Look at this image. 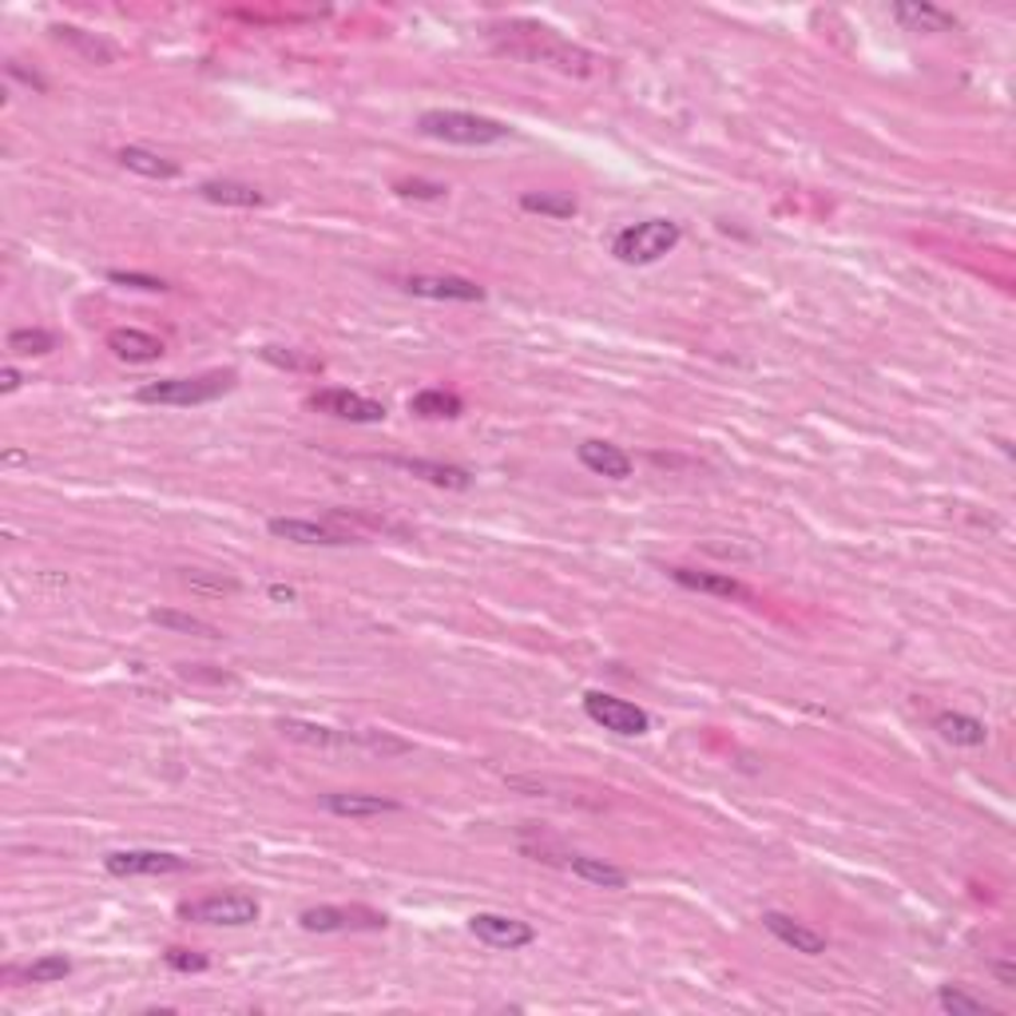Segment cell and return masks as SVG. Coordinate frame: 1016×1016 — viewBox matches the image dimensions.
<instances>
[{"label": "cell", "mask_w": 1016, "mask_h": 1016, "mask_svg": "<svg viewBox=\"0 0 1016 1016\" xmlns=\"http://www.w3.org/2000/svg\"><path fill=\"white\" fill-rule=\"evenodd\" d=\"M270 596H275V599H294V592L282 588V584H275V588H270Z\"/></svg>", "instance_id": "cell-38"}, {"label": "cell", "mask_w": 1016, "mask_h": 1016, "mask_svg": "<svg viewBox=\"0 0 1016 1016\" xmlns=\"http://www.w3.org/2000/svg\"><path fill=\"white\" fill-rule=\"evenodd\" d=\"M52 36L60 44H68V48H75V52L84 56L87 65H116V60H119V52L104 40V36L84 33V28H75V24H56Z\"/></svg>", "instance_id": "cell-20"}, {"label": "cell", "mask_w": 1016, "mask_h": 1016, "mask_svg": "<svg viewBox=\"0 0 1016 1016\" xmlns=\"http://www.w3.org/2000/svg\"><path fill=\"white\" fill-rule=\"evenodd\" d=\"M993 973H996V981L1005 984V989H1013V984H1016V969H1013V961H993Z\"/></svg>", "instance_id": "cell-36"}, {"label": "cell", "mask_w": 1016, "mask_h": 1016, "mask_svg": "<svg viewBox=\"0 0 1016 1016\" xmlns=\"http://www.w3.org/2000/svg\"><path fill=\"white\" fill-rule=\"evenodd\" d=\"M580 465L592 469L596 477H611V481L631 477V457L611 441H584L580 445Z\"/></svg>", "instance_id": "cell-18"}, {"label": "cell", "mask_w": 1016, "mask_h": 1016, "mask_svg": "<svg viewBox=\"0 0 1016 1016\" xmlns=\"http://www.w3.org/2000/svg\"><path fill=\"white\" fill-rule=\"evenodd\" d=\"M492 40H497L501 52L516 56V60L548 65V68H557V72H568V75H592L599 68V60L588 52V48H580V44L564 40L560 33H552V28L533 24V21L497 24V28H492Z\"/></svg>", "instance_id": "cell-1"}, {"label": "cell", "mask_w": 1016, "mask_h": 1016, "mask_svg": "<svg viewBox=\"0 0 1016 1016\" xmlns=\"http://www.w3.org/2000/svg\"><path fill=\"white\" fill-rule=\"evenodd\" d=\"M937 1005H942L945 1013H953V1016H989V1013H993V1005H989V1001H981V996H973V993H965V989H949V984H945L942 993H937Z\"/></svg>", "instance_id": "cell-30"}, {"label": "cell", "mask_w": 1016, "mask_h": 1016, "mask_svg": "<svg viewBox=\"0 0 1016 1016\" xmlns=\"http://www.w3.org/2000/svg\"><path fill=\"white\" fill-rule=\"evenodd\" d=\"M667 576L675 580V584H684V588L691 592H703V596H719V599H743V604H750L755 599V592L743 584V580L727 576V572H703V568H667Z\"/></svg>", "instance_id": "cell-13"}, {"label": "cell", "mask_w": 1016, "mask_h": 1016, "mask_svg": "<svg viewBox=\"0 0 1016 1016\" xmlns=\"http://www.w3.org/2000/svg\"><path fill=\"white\" fill-rule=\"evenodd\" d=\"M409 294L433 302H484V287L472 279H457V275H413L406 279Z\"/></svg>", "instance_id": "cell-15"}, {"label": "cell", "mask_w": 1016, "mask_h": 1016, "mask_svg": "<svg viewBox=\"0 0 1016 1016\" xmlns=\"http://www.w3.org/2000/svg\"><path fill=\"white\" fill-rule=\"evenodd\" d=\"M584 711H588L592 723H599L604 731H611V735H647L652 731V719H647V711L635 703H628V699H616L608 696V691H588L584 696Z\"/></svg>", "instance_id": "cell-8"}, {"label": "cell", "mask_w": 1016, "mask_h": 1016, "mask_svg": "<svg viewBox=\"0 0 1016 1016\" xmlns=\"http://www.w3.org/2000/svg\"><path fill=\"white\" fill-rule=\"evenodd\" d=\"M679 238H684V231L675 219H647V223L623 226L620 235L611 238V255L628 267H652L664 255H672Z\"/></svg>", "instance_id": "cell-4"}, {"label": "cell", "mask_w": 1016, "mask_h": 1016, "mask_svg": "<svg viewBox=\"0 0 1016 1016\" xmlns=\"http://www.w3.org/2000/svg\"><path fill=\"white\" fill-rule=\"evenodd\" d=\"M762 930L771 933V937H779L786 949L794 953H806V957H822L826 953V933L810 930V925H803V921H794L791 913H779V910H767L762 913Z\"/></svg>", "instance_id": "cell-14"}, {"label": "cell", "mask_w": 1016, "mask_h": 1016, "mask_svg": "<svg viewBox=\"0 0 1016 1016\" xmlns=\"http://www.w3.org/2000/svg\"><path fill=\"white\" fill-rule=\"evenodd\" d=\"M568 869H572L580 881H592V886H599V889H623V886H628V874H623L620 866L604 862V857L572 854V857H568Z\"/></svg>", "instance_id": "cell-25"}, {"label": "cell", "mask_w": 1016, "mask_h": 1016, "mask_svg": "<svg viewBox=\"0 0 1016 1016\" xmlns=\"http://www.w3.org/2000/svg\"><path fill=\"white\" fill-rule=\"evenodd\" d=\"M16 389H21V374H16V370L9 365V370L0 374V394H16Z\"/></svg>", "instance_id": "cell-37"}, {"label": "cell", "mask_w": 1016, "mask_h": 1016, "mask_svg": "<svg viewBox=\"0 0 1016 1016\" xmlns=\"http://www.w3.org/2000/svg\"><path fill=\"white\" fill-rule=\"evenodd\" d=\"M107 279L116 282V287H136V290H151V294H155V290H160V294H163V290H167V282H163V279H155V275H136V270H112V275H107Z\"/></svg>", "instance_id": "cell-34"}, {"label": "cell", "mask_w": 1016, "mask_h": 1016, "mask_svg": "<svg viewBox=\"0 0 1016 1016\" xmlns=\"http://www.w3.org/2000/svg\"><path fill=\"white\" fill-rule=\"evenodd\" d=\"M409 413H418L425 421H453L465 413V401L449 389H421L409 397Z\"/></svg>", "instance_id": "cell-23"}, {"label": "cell", "mask_w": 1016, "mask_h": 1016, "mask_svg": "<svg viewBox=\"0 0 1016 1016\" xmlns=\"http://www.w3.org/2000/svg\"><path fill=\"white\" fill-rule=\"evenodd\" d=\"M56 350V338L48 330H12L9 334V353L16 358H44Z\"/></svg>", "instance_id": "cell-31"}, {"label": "cell", "mask_w": 1016, "mask_h": 1016, "mask_svg": "<svg viewBox=\"0 0 1016 1016\" xmlns=\"http://www.w3.org/2000/svg\"><path fill=\"white\" fill-rule=\"evenodd\" d=\"M119 163H124L128 172L143 175V179H175V175H179V163L163 160V155H155V151H148V148H124L119 151Z\"/></svg>", "instance_id": "cell-26"}, {"label": "cell", "mask_w": 1016, "mask_h": 1016, "mask_svg": "<svg viewBox=\"0 0 1016 1016\" xmlns=\"http://www.w3.org/2000/svg\"><path fill=\"white\" fill-rule=\"evenodd\" d=\"M199 195L214 207H262V191L235 179H207L199 183Z\"/></svg>", "instance_id": "cell-22"}, {"label": "cell", "mask_w": 1016, "mask_h": 1016, "mask_svg": "<svg viewBox=\"0 0 1016 1016\" xmlns=\"http://www.w3.org/2000/svg\"><path fill=\"white\" fill-rule=\"evenodd\" d=\"M394 465H401V469L413 472V477H421V481L437 484V489H469V484H472L469 469H457V465H441V460H409V457H397Z\"/></svg>", "instance_id": "cell-21"}, {"label": "cell", "mask_w": 1016, "mask_h": 1016, "mask_svg": "<svg viewBox=\"0 0 1016 1016\" xmlns=\"http://www.w3.org/2000/svg\"><path fill=\"white\" fill-rule=\"evenodd\" d=\"M933 727L953 747H984L989 743V727H984L981 719L961 715V711H942V715L933 719Z\"/></svg>", "instance_id": "cell-19"}, {"label": "cell", "mask_w": 1016, "mask_h": 1016, "mask_svg": "<svg viewBox=\"0 0 1016 1016\" xmlns=\"http://www.w3.org/2000/svg\"><path fill=\"white\" fill-rule=\"evenodd\" d=\"M68 973H72V961H68L65 953H44V957H36V961L24 969V981L52 984V981H65Z\"/></svg>", "instance_id": "cell-29"}, {"label": "cell", "mask_w": 1016, "mask_h": 1016, "mask_svg": "<svg viewBox=\"0 0 1016 1016\" xmlns=\"http://www.w3.org/2000/svg\"><path fill=\"white\" fill-rule=\"evenodd\" d=\"M107 350L116 353L119 362H160L163 342L148 330H131V326H119V330L107 334Z\"/></svg>", "instance_id": "cell-17"}, {"label": "cell", "mask_w": 1016, "mask_h": 1016, "mask_svg": "<svg viewBox=\"0 0 1016 1016\" xmlns=\"http://www.w3.org/2000/svg\"><path fill=\"white\" fill-rule=\"evenodd\" d=\"M418 128L429 140L460 143V148H489V143H501L513 136V128L501 124V119L477 116V112H453V107L425 112V116L418 119Z\"/></svg>", "instance_id": "cell-2"}, {"label": "cell", "mask_w": 1016, "mask_h": 1016, "mask_svg": "<svg viewBox=\"0 0 1016 1016\" xmlns=\"http://www.w3.org/2000/svg\"><path fill=\"white\" fill-rule=\"evenodd\" d=\"M179 913L195 925H231V930H238V925H255L262 906L250 894H211V898L187 901Z\"/></svg>", "instance_id": "cell-6"}, {"label": "cell", "mask_w": 1016, "mask_h": 1016, "mask_svg": "<svg viewBox=\"0 0 1016 1016\" xmlns=\"http://www.w3.org/2000/svg\"><path fill=\"white\" fill-rule=\"evenodd\" d=\"M104 869L112 877H163V874H183L191 869V862L167 850H116L104 857Z\"/></svg>", "instance_id": "cell-9"}, {"label": "cell", "mask_w": 1016, "mask_h": 1016, "mask_svg": "<svg viewBox=\"0 0 1016 1016\" xmlns=\"http://www.w3.org/2000/svg\"><path fill=\"white\" fill-rule=\"evenodd\" d=\"M311 409L330 413V418H338V421H353V425H377V421H386V406H382V401L350 394V389H318V394H311Z\"/></svg>", "instance_id": "cell-10"}, {"label": "cell", "mask_w": 1016, "mask_h": 1016, "mask_svg": "<svg viewBox=\"0 0 1016 1016\" xmlns=\"http://www.w3.org/2000/svg\"><path fill=\"white\" fill-rule=\"evenodd\" d=\"M270 536L279 540H290V545H322V548H342V545H358L362 536L346 533V528L330 525V521H299V516H275L270 521Z\"/></svg>", "instance_id": "cell-12"}, {"label": "cell", "mask_w": 1016, "mask_h": 1016, "mask_svg": "<svg viewBox=\"0 0 1016 1016\" xmlns=\"http://www.w3.org/2000/svg\"><path fill=\"white\" fill-rule=\"evenodd\" d=\"M894 16L901 24H910L913 33H949V28H957V16L945 9H933V4H894Z\"/></svg>", "instance_id": "cell-24"}, {"label": "cell", "mask_w": 1016, "mask_h": 1016, "mask_svg": "<svg viewBox=\"0 0 1016 1016\" xmlns=\"http://www.w3.org/2000/svg\"><path fill=\"white\" fill-rule=\"evenodd\" d=\"M262 358H267L270 365H279V370H294V374H322V362H318V358H306V353H299V350H282V346H267V350H262Z\"/></svg>", "instance_id": "cell-32"}, {"label": "cell", "mask_w": 1016, "mask_h": 1016, "mask_svg": "<svg viewBox=\"0 0 1016 1016\" xmlns=\"http://www.w3.org/2000/svg\"><path fill=\"white\" fill-rule=\"evenodd\" d=\"M469 930L477 942H484L489 949H525V945L536 942V930L528 921H516L509 913H472Z\"/></svg>", "instance_id": "cell-11"}, {"label": "cell", "mask_w": 1016, "mask_h": 1016, "mask_svg": "<svg viewBox=\"0 0 1016 1016\" xmlns=\"http://www.w3.org/2000/svg\"><path fill=\"white\" fill-rule=\"evenodd\" d=\"M279 731L294 743H306V747L318 750H370V755H406L409 743L389 735H377V731H334V727H318V723H302V719H282Z\"/></svg>", "instance_id": "cell-3"}, {"label": "cell", "mask_w": 1016, "mask_h": 1016, "mask_svg": "<svg viewBox=\"0 0 1016 1016\" xmlns=\"http://www.w3.org/2000/svg\"><path fill=\"white\" fill-rule=\"evenodd\" d=\"M394 191L406 195V199H441L449 187H445V183H425V179H401V183H394Z\"/></svg>", "instance_id": "cell-33"}, {"label": "cell", "mask_w": 1016, "mask_h": 1016, "mask_svg": "<svg viewBox=\"0 0 1016 1016\" xmlns=\"http://www.w3.org/2000/svg\"><path fill=\"white\" fill-rule=\"evenodd\" d=\"M521 207L533 214H548V219H572L580 211V203L564 191H528L521 195Z\"/></svg>", "instance_id": "cell-27"}, {"label": "cell", "mask_w": 1016, "mask_h": 1016, "mask_svg": "<svg viewBox=\"0 0 1016 1016\" xmlns=\"http://www.w3.org/2000/svg\"><path fill=\"white\" fill-rule=\"evenodd\" d=\"M322 810L338 814V818H382V814H397L401 803L382 798V794H362V791H334L322 794Z\"/></svg>", "instance_id": "cell-16"}, {"label": "cell", "mask_w": 1016, "mask_h": 1016, "mask_svg": "<svg viewBox=\"0 0 1016 1016\" xmlns=\"http://www.w3.org/2000/svg\"><path fill=\"white\" fill-rule=\"evenodd\" d=\"M386 913L370 910V906H314L299 918L306 933H374L386 930Z\"/></svg>", "instance_id": "cell-7"}, {"label": "cell", "mask_w": 1016, "mask_h": 1016, "mask_svg": "<svg viewBox=\"0 0 1016 1016\" xmlns=\"http://www.w3.org/2000/svg\"><path fill=\"white\" fill-rule=\"evenodd\" d=\"M235 389V374H199V377H167V382H148L136 394L143 406H207Z\"/></svg>", "instance_id": "cell-5"}, {"label": "cell", "mask_w": 1016, "mask_h": 1016, "mask_svg": "<svg viewBox=\"0 0 1016 1016\" xmlns=\"http://www.w3.org/2000/svg\"><path fill=\"white\" fill-rule=\"evenodd\" d=\"M167 965H172L175 973H203L207 965V957L203 953H191V949H167Z\"/></svg>", "instance_id": "cell-35"}, {"label": "cell", "mask_w": 1016, "mask_h": 1016, "mask_svg": "<svg viewBox=\"0 0 1016 1016\" xmlns=\"http://www.w3.org/2000/svg\"><path fill=\"white\" fill-rule=\"evenodd\" d=\"M151 623H160V628H167V631H179V635L219 640V628H214V623L199 620V616H183V611H172V608H155L151 611Z\"/></svg>", "instance_id": "cell-28"}]
</instances>
